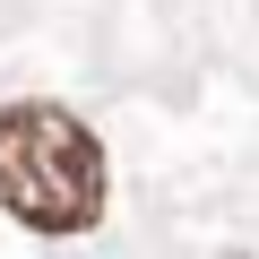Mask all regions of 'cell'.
Wrapping results in <instances>:
<instances>
[{
    "label": "cell",
    "mask_w": 259,
    "mask_h": 259,
    "mask_svg": "<svg viewBox=\"0 0 259 259\" xmlns=\"http://www.w3.org/2000/svg\"><path fill=\"white\" fill-rule=\"evenodd\" d=\"M0 207L35 233H87L104 216V147L61 104H0Z\"/></svg>",
    "instance_id": "obj_1"
}]
</instances>
